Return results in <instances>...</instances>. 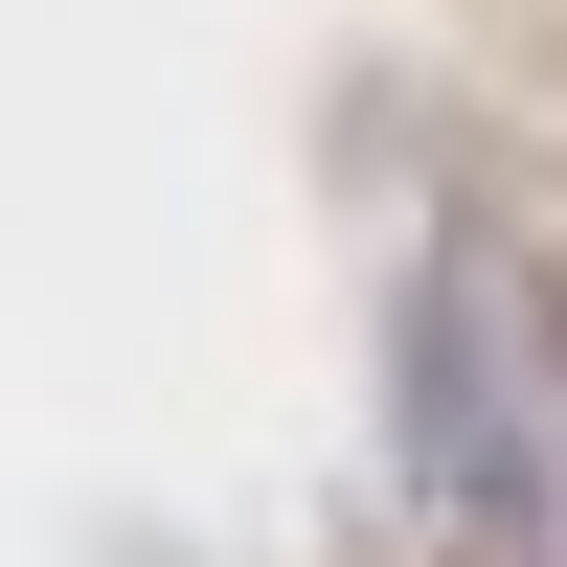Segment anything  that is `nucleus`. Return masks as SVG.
<instances>
[{
  "label": "nucleus",
  "mask_w": 567,
  "mask_h": 567,
  "mask_svg": "<svg viewBox=\"0 0 567 567\" xmlns=\"http://www.w3.org/2000/svg\"><path fill=\"white\" fill-rule=\"evenodd\" d=\"M409 454L477 545H545L567 567V386H545V296H499L477 250L409 272Z\"/></svg>",
  "instance_id": "nucleus-1"
}]
</instances>
